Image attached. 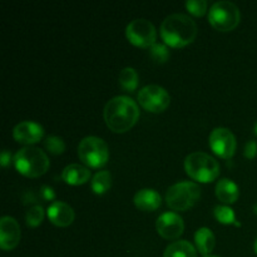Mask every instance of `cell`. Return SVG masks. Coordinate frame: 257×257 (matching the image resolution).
I'll list each match as a JSON object with an SVG mask.
<instances>
[{
	"label": "cell",
	"instance_id": "1",
	"mask_svg": "<svg viewBox=\"0 0 257 257\" xmlns=\"http://www.w3.org/2000/svg\"><path fill=\"white\" fill-rule=\"evenodd\" d=\"M103 115L110 131L123 133L127 132L137 123L140 118V108L136 100L131 97L117 95L108 100Z\"/></svg>",
	"mask_w": 257,
	"mask_h": 257
},
{
	"label": "cell",
	"instance_id": "2",
	"mask_svg": "<svg viewBox=\"0 0 257 257\" xmlns=\"http://www.w3.org/2000/svg\"><path fill=\"white\" fill-rule=\"evenodd\" d=\"M197 35L195 20L182 13H175L166 18L161 24V37L167 45L182 48L192 43Z\"/></svg>",
	"mask_w": 257,
	"mask_h": 257
},
{
	"label": "cell",
	"instance_id": "3",
	"mask_svg": "<svg viewBox=\"0 0 257 257\" xmlns=\"http://www.w3.org/2000/svg\"><path fill=\"white\" fill-rule=\"evenodd\" d=\"M14 166L22 175L35 178L43 176L49 170L50 161L44 151L33 146H27L15 153Z\"/></svg>",
	"mask_w": 257,
	"mask_h": 257
},
{
	"label": "cell",
	"instance_id": "4",
	"mask_svg": "<svg viewBox=\"0 0 257 257\" xmlns=\"http://www.w3.org/2000/svg\"><path fill=\"white\" fill-rule=\"evenodd\" d=\"M186 173L192 180L202 183L215 181L220 175V163L205 152H193L185 160Z\"/></svg>",
	"mask_w": 257,
	"mask_h": 257
},
{
	"label": "cell",
	"instance_id": "5",
	"mask_svg": "<svg viewBox=\"0 0 257 257\" xmlns=\"http://www.w3.org/2000/svg\"><path fill=\"white\" fill-rule=\"evenodd\" d=\"M201 197V188L197 183L182 181L171 186L166 192V202L175 211H186L193 207Z\"/></svg>",
	"mask_w": 257,
	"mask_h": 257
},
{
	"label": "cell",
	"instance_id": "6",
	"mask_svg": "<svg viewBox=\"0 0 257 257\" xmlns=\"http://www.w3.org/2000/svg\"><path fill=\"white\" fill-rule=\"evenodd\" d=\"M241 20V13L237 5L228 0H221L211 5L208 10V22L220 32L233 30Z\"/></svg>",
	"mask_w": 257,
	"mask_h": 257
},
{
	"label": "cell",
	"instance_id": "7",
	"mask_svg": "<svg viewBox=\"0 0 257 257\" xmlns=\"http://www.w3.org/2000/svg\"><path fill=\"white\" fill-rule=\"evenodd\" d=\"M78 156L88 167L100 168L108 162L109 148L102 138L88 136L83 138L78 145Z\"/></svg>",
	"mask_w": 257,
	"mask_h": 257
},
{
	"label": "cell",
	"instance_id": "8",
	"mask_svg": "<svg viewBox=\"0 0 257 257\" xmlns=\"http://www.w3.org/2000/svg\"><path fill=\"white\" fill-rule=\"evenodd\" d=\"M137 100L146 110L160 113L167 109L171 103V97L167 90L158 84H148L141 88L137 94Z\"/></svg>",
	"mask_w": 257,
	"mask_h": 257
},
{
	"label": "cell",
	"instance_id": "9",
	"mask_svg": "<svg viewBox=\"0 0 257 257\" xmlns=\"http://www.w3.org/2000/svg\"><path fill=\"white\" fill-rule=\"evenodd\" d=\"M125 35L132 44L142 48H151L157 39L155 25L143 18L132 20L125 28Z\"/></svg>",
	"mask_w": 257,
	"mask_h": 257
},
{
	"label": "cell",
	"instance_id": "10",
	"mask_svg": "<svg viewBox=\"0 0 257 257\" xmlns=\"http://www.w3.org/2000/svg\"><path fill=\"white\" fill-rule=\"evenodd\" d=\"M208 142H210V147L215 152V155L221 158H225V160L232 157L235 155L236 147H237L235 135L225 127L215 128L211 132Z\"/></svg>",
	"mask_w": 257,
	"mask_h": 257
},
{
	"label": "cell",
	"instance_id": "11",
	"mask_svg": "<svg viewBox=\"0 0 257 257\" xmlns=\"http://www.w3.org/2000/svg\"><path fill=\"white\" fill-rule=\"evenodd\" d=\"M158 233L166 240H175L182 235L185 230V223L182 217L176 212H165L158 216L156 222Z\"/></svg>",
	"mask_w": 257,
	"mask_h": 257
},
{
	"label": "cell",
	"instance_id": "12",
	"mask_svg": "<svg viewBox=\"0 0 257 257\" xmlns=\"http://www.w3.org/2000/svg\"><path fill=\"white\" fill-rule=\"evenodd\" d=\"M22 232L20 226L14 217L4 216L0 220V247L3 250H13L19 243Z\"/></svg>",
	"mask_w": 257,
	"mask_h": 257
},
{
	"label": "cell",
	"instance_id": "13",
	"mask_svg": "<svg viewBox=\"0 0 257 257\" xmlns=\"http://www.w3.org/2000/svg\"><path fill=\"white\" fill-rule=\"evenodd\" d=\"M44 136V128L33 120H23L18 123L13 130V137L17 142L23 145H33L39 142Z\"/></svg>",
	"mask_w": 257,
	"mask_h": 257
},
{
	"label": "cell",
	"instance_id": "14",
	"mask_svg": "<svg viewBox=\"0 0 257 257\" xmlns=\"http://www.w3.org/2000/svg\"><path fill=\"white\" fill-rule=\"evenodd\" d=\"M47 215L54 225L67 227L74 221V210L63 201H54L47 208Z\"/></svg>",
	"mask_w": 257,
	"mask_h": 257
},
{
	"label": "cell",
	"instance_id": "15",
	"mask_svg": "<svg viewBox=\"0 0 257 257\" xmlns=\"http://www.w3.org/2000/svg\"><path fill=\"white\" fill-rule=\"evenodd\" d=\"M135 205L138 210L155 211L162 203L161 195L153 188H142L135 195Z\"/></svg>",
	"mask_w": 257,
	"mask_h": 257
},
{
	"label": "cell",
	"instance_id": "16",
	"mask_svg": "<svg viewBox=\"0 0 257 257\" xmlns=\"http://www.w3.org/2000/svg\"><path fill=\"white\" fill-rule=\"evenodd\" d=\"M62 178L68 185H83L90 178V171L89 168L79 165V163H72L63 170Z\"/></svg>",
	"mask_w": 257,
	"mask_h": 257
},
{
	"label": "cell",
	"instance_id": "17",
	"mask_svg": "<svg viewBox=\"0 0 257 257\" xmlns=\"http://www.w3.org/2000/svg\"><path fill=\"white\" fill-rule=\"evenodd\" d=\"M216 196L225 203H233L240 196L238 186L230 178H221L216 185Z\"/></svg>",
	"mask_w": 257,
	"mask_h": 257
},
{
	"label": "cell",
	"instance_id": "18",
	"mask_svg": "<svg viewBox=\"0 0 257 257\" xmlns=\"http://www.w3.org/2000/svg\"><path fill=\"white\" fill-rule=\"evenodd\" d=\"M195 242L197 250L203 256H210L216 245V237L208 227H201L195 233Z\"/></svg>",
	"mask_w": 257,
	"mask_h": 257
},
{
	"label": "cell",
	"instance_id": "19",
	"mask_svg": "<svg viewBox=\"0 0 257 257\" xmlns=\"http://www.w3.org/2000/svg\"><path fill=\"white\" fill-rule=\"evenodd\" d=\"M163 257H197V251L192 243L181 240L168 245Z\"/></svg>",
	"mask_w": 257,
	"mask_h": 257
},
{
	"label": "cell",
	"instance_id": "20",
	"mask_svg": "<svg viewBox=\"0 0 257 257\" xmlns=\"http://www.w3.org/2000/svg\"><path fill=\"white\" fill-rule=\"evenodd\" d=\"M138 83H140V78H138V73L135 68L125 67L120 70L119 73V84L127 92H133L137 89Z\"/></svg>",
	"mask_w": 257,
	"mask_h": 257
},
{
	"label": "cell",
	"instance_id": "21",
	"mask_svg": "<svg viewBox=\"0 0 257 257\" xmlns=\"http://www.w3.org/2000/svg\"><path fill=\"white\" fill-rule=\"evenodd\" d=\"M112 186V176L109 171H98L92 178V190L97 195H103Z\"/></svg>",
	"mask_w": 257,
	"mask_h": 257
},
{
	"label": "cell",
	"instance_id": "22",
	"mask_svg": "<svg viewBox=\"0 0 257 257\" xmlns=\"http://www.w3.org/2000/svg\"><path fill=\"white\" fill-rule=\"evenodd\" d=\"M213 215H215L216 220H217L218 222L223 223V225L235 223L236 221L235 211L231 207H228V206H216V207L213 208Z\"/></svg>",
	"mask_w": 257,
	"mask_h": 257
},
{
	"label": "cell",
	"instance_id": "23",
	"mask_svg": "<svg viewBox=\"0 0 257 257\" xmlns=\"http://www.w3.org/2000/svg\"><path fill=\"white\" fill-rule=\"evenodd\" d=\"M45 216V211L42 206L37 205L30 207L27 211V215H25V221H27V225L29 227H37L40 223L43 222Z\"/></svg>",
	"mask_w": 257,
	"mask_h": 257
},
{
	"label": "cell",
	"instance_id": "24",
	"mask_svg": "<svg viewBox=\"0 0 257 257\" xmlns=\"http://www.w3.org/2000/svg\"><path fill=\"white\" fill-rule=\"evenodd\" d=\"M44 146L52 155H62L65 151V143L58 136H48L44 141Z\"/></svg>",
	"mask_w": 257,
	"mask_h": 257
},
{
	"label": "cell",
	"instance_id": "25",
	"mask_svg": "<svg viewBox=\"0 0 257 257\" xmlns=\"http://www.w3.org/2000/svg\"><path fill=\"white\" fill-rule=\"evenodd\" d=\"M151 57L153 60L157 63H165L167 62L170 58V50H168L167 45L161 44V43H155L150 49Z\"/></svg>",
	"mask_w": 257,
	"mask_h": 257
},
{
	"label": "cell",
	"instance_id": "26",
	"mask_svg": "<svg viewBox=\"0 0 257 257\" xmlns=\"http://www.w3.org/2000/svg\"><path fill=\"white\" fill-rule=\"evenodd\" d=\"M186 8H187L191 14L196 15V17H201L207 10V2L206 0H187Z\"/></svg>",
	"mask_w": 257,
	"mask_h": 257
},
{
	"label": "cell",
	"instance_id": "27",
	"mask_svg": "<svg viewBox=\"0 0 257 257\" xmlns=\"http://www.w3.org/2000/svg\"><path fill=\"white\" fill-rule=\"evenodd\" d=\"M243 155H245L246 158L248 160H252L253 157L257 155V142L253 140H250L245 145V148H243Z\"/></svg>",
	"mask_w": 257,
	"mask_h": 257
},
{
	"label": "cell",
	"instance_id": "28",
	"mask_svg": "<svg viewBox=\"0 0 257 257\" xmlns=\"http://www.w3.org/2000/svg\"><path fill=\"white\" fill-rule=\"evenodd\" d=\"M40 196H42L43 200L53 201L55 198V192L52 187L44 185L42 186V188H40Z\"/></svg>",
	"mask_w": 257,
	"mask_h": 257
},
{
	"label": "cell",
	"instance_id": "29",
	"mask_svg": "<svg viewBox=\"0 0 257 257\" xmlns=\"http://www.w3.org/2000/svg\"><path fill=\"white\" fill-rule=\"evenodd\" d=\"M12 162V153L9 151L4 150L2 152V156H0V163H2L3 167H8Z\"/></svg>",
	"mask_w": 257,
	"mask_h": 257
},
{
	"label": "cell",
	"instance_id": "30",
	"mask_svg": "<svg viewBox=\"0 0 257 257\" xmlns=\"http://www.w3.org/2000/svg\"><path fill=\"white\" fill-rule=\"evenodd\" d=\"M253 250H255V252H256V255H257V237H256L255 242H253Z\"/></svg>",
	"mask_w": 257,
	"mask_h": 257
},
{
	"label": "cell",
	"instance_id": "31",
	"mask_svg": "<svg viewBox=\"0 0 257 257\" xmlns=\"http://www.w3.org/2000/svg\"><path fill=\"white\" fill-rule=\"evenodd\" d=\"M253 132H255V135L257 136V122H256V124H255V127H253Z\"/></svg>",
	"mask_w": 257,
	"mask_h": 257
},
{
	"label": "cell",
	"instance_id": "32",
	"mask_svg": "<svg viewBox=\"0 0 257 257\" xmlns=\"http://www.w3.org/2000/svg\"><path fill=\"white\" fill-rule=\"evenodd\" d=\"M253 212H255L256 215H257V203H256L255 206H253Z\"/></svg>",
	"mask_w": 257,
	"mask_h": 257
},
{
	"label": "cell",
	"instance_id": "33",
	"mask_svg": "<svg viewBox=\"0 0 257 257\" xmlns=\"http://www.w3.org/2000/svg\"><path fill=\"white\" fill-rule=\"evenodd\" d=\"M203 257H218V256H215V255H210V256H203Z\"/></svg>",
	"mask_w": 257,
	"mask_h": 257
}]
</instances>
